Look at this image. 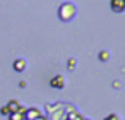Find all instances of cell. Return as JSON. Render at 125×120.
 Segmentation results:
<instances>
[{"mask_svg": "<svg viewBox=\"0 0 125 120\" xmlns=\"http://www.w3.org/2000/svg\"><path fill=\"white\" fill-rule=\"evenodd\" d=\"M57 14H59V19L63 22H68L76 16V5L73 2H63L57 9Z\"/></svg>", "mask_w": 125, "mask_h": 120, "instance_id": "cell-1", "label": "cell"}, {"mask_svg": "<svg viewBox=\"0 0 125 120\" xmlns=\"http://www.w3.org/2000/svg\"><path fill=\"white\" fill-rule=\"evenodd\" d=\"M49 85L52 87V89H63L65 87V77L62 76V74H55V76L51 77V81H49Z\"/></svg>", "mask_w": 125, "mask_h": 120, "instance_id": "cell-2", "label": "cell"}, {"mask_svg": "<svg viewBox=\"0 0 125 120\" xmlns=\"http://www.w3.org/2000/svg\"><path fill=\"white\" fill-rule=\"evenodd\" d=\"M109 6L114 13H124L125 11V2L124 0H111Z\"/></svg>", "mask_w": 125, "mask_h": 120, "instance_id": "cell-3", "label": "cell"}, {"mask_svg": "<svg viewBox=\"0 0 125 120\" xmlns=\"http://www.w3.org/2000/svg\"><path fill=\"white\" fill-rule=\"evenodd\" d=\"M25 66H27V62H25L22 57H19V59H16L13 62V70L18 71V73H21V71L25 70Z\"/></svg>", "mask_w": 125, "mask_h": 120, "instance_id": "cell-4", "label": "cell"}, {"mask_svg": "<svg viewBox=\"0 0 125 120\" xmlns=\"http://www.w3.org/2000/svg\"><path fill=\"white\" fill-rule=\"evenodd\" d=\"M6 108H8V112H10V114H14V112H18L19 109L22 108V106H21V103H19V101H16V100H11V101L6 104Z\"/></svg>", "mask_w": 125, "mask_h": 120, "instance_id": "cell-5", "label": "cell"}, {"mask_svg": "<svg viewBox=\"0 0 125 120\" xmlns=\"http://www.w3.org/2000/svg\"><path fill=\"white\" fill-rule=\"evenodd\" d=\"M98 59H100L101 62H106L108 59H109V52H108V51H101V52L98 54Z\"/></svg>", "mask_w": 125, "mask_h": 120, "instance_id": "cell-6", "label": "cell"}, {"mask_svg": "<svg viewBox=\"0 0 125 120\" xmlns=\"http://www.w3.org/2000/svg\"><path fill=\"white\" fill-rule=\"evenodd\" d=\"M103 120H120V117H119L117 114H114V112H113V114H108Z\"/></svg>", "mask_w": 125, "mask_h": 120, "instance_id": "cell-7", "label": "cell"}, {"mask_svg": "<svg viewBox=\"0 0 125 120\" xmlns=\"http://www.w3.org/2000/svg\"><path fill=\"white\" fill-rule=\"evenodd\" d=\"M74 66H76V60H74V59H70V60H68V70H73Z\"/></svg>", "mask_w": 125, "mask_h": 120, "instance_id": "cell-8", "label": "cell"}, {"mask_svg": "<svg viewBox=\"0 0 125 120\" xmlns=\"http://www.w3.org/2000/svg\"><path fill=\"white\" fill-rule=\"evenodd\" d=\"M0 112H2L3 115H10V112H8V108H6V106H3V108L0 109Z\"/></svg>", "mask_w": 125, "mask_h": 120, "instance_id": "cell-9", "label": "cell"}, {"mask_svg": "<svg viewBox=\"0 0 125 120\" xmlns=\"http://www.w3.org/2000/svg\"><path fill=\"white\" fill-rule=\"evenodd\" d=\"M35 120H48V119H46V117H43V115H40V117H38V119H35Z\"/></svg>", "mask_w": 125, "mask_h": 120, "instance_id": "cell-10", "label": "cell"}, {"mask_svg": "<svg viewBox=\"0 0 125 120\" xmlns=\"http://www.w3.org/2000/svg\"><path fill=\"white\" fill-rule=\"evenodd\" d=\"M84 120H90V119H85V117H84Z\"/></svg>", "mask_w": 125, "mask_h": 120, "instance_id": "cell-11", "label": "cell"}, {"mask_svg": "<svg viewBox=\"0 0 125 120\" xmlns=\"http://www.w3.org/2000/svg\"><path fill=\"white\" fill-rule=\"evenodd\" d=\"M124 2H125V0H124Z\"/></svg>", "mask_w": 125, "mask_h": 120, "instance_id": "cell-12", "label": "cell"}]
</instances>
